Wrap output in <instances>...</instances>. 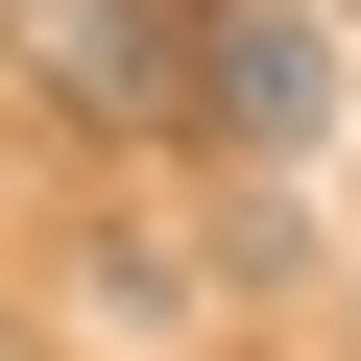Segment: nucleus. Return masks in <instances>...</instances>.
<instances>
[{
  "mask_svg": "<svg viewBox=\"0 0 361 361\" xmlns=\"http://www.w3.org/2000/svg\"><path fill=\"white\" fill-rule=\"evenodd\" d=\"M193 49H217V121L289 169V145H337V49L313 25H265V0H193Z\"/></svg>",
  "mask_w": 361,
  "mask_h": 361,
  "instance_id": "obj_2",
  "label": "nucleus"
},
{
  "mask_svg": "<svg viewBox=\"0 0 361 361\" xmlns=\"http://www.w3.org/2000/svg\"><path fill=\"white\" fill-rule=\"evenodd\" d=\"M0 49H25L73 121H169V49H193V0H0Z\"/></svg>",
  "mask_w": 361,
  "mask_h": 361,
  "instance_id": "obj_1",
  "label": "nucleus"
}]
</instances>
